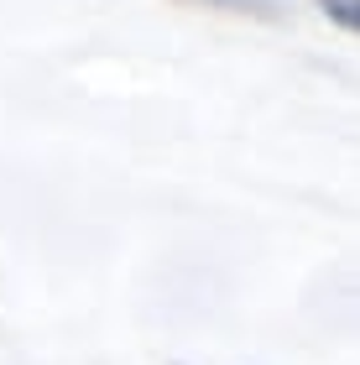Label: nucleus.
Returning <instances> with one entry per match:
<instances>
[{
  "mask_svg": "<svg viewBox=\"0 0 360 365\" xmlns=\"http://www.w3.org/2000/svg\"><path fill=\"white\" fill-rule=\"evenodd\" d=\"M173 6H199V11L240 16V21H261V26H282V21H292V11L282 6V0H173Z\"/></svg>",
  "mask_w": 360,
  "mask_h": 365,
  "instance_id": "nucleus-1",
  "label": "nucleus"
},
{
  "mask_svg": "<svg viewBox=\"0 0 360 365\" xmlns=\"http://www.w3.org/2000/svg\"><path fill=\"white\" fill-rule=\"evenodd\" d=\"M319 11L329 16L339 31H360V0H319Z\"/></svg>",
  "mask_w": 360,
  "mask_h": 365,
  "instance_id": "nucleus-2",
  "label": "nucleus"
}]
</instances>
